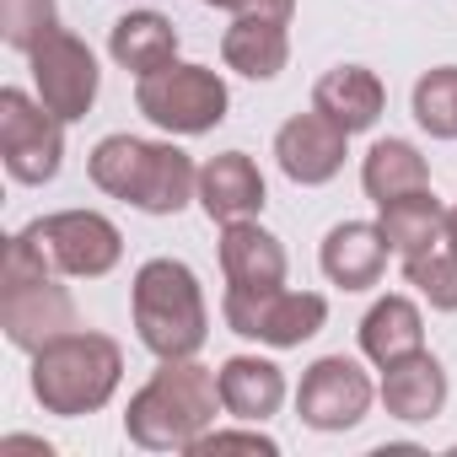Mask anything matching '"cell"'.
Returning a JSON list of instances; mask_svg holds the SVG:
<instances>
[{"label": "cell", "mask_w": 457, "mask_h": 457, "mask_svg": "<svg viewBox=\"0 0 457 457\" xmlns=\"http://www.w3.org/2000/svg\"><path fill=\"white\" fill-rule=\"evenodd\" d=\"M129 312L135 334L156 361H188L204 350L210 334V307L199 291V275L178 259H145L129 286Z\"/></svg>", "instance_id": "obj_3"}, {"label": "cell", "mask_w": 457, "mask_h": 457, "mask_svg": "<svg viewBox=\"0 0 457 457\" xmlns=\"http://www.w3.org/2000/svg\"><path fill=\"white\" fill-rule=\"evenodd\" d=\"M377 226H382V237H387V248H393L398 259H414V253H425V248H436V243H441L446 204H441L430 188H414V194H403V199L382 204Z\"/></svg>", "instance_id": "obj_23"}, {"label": "cell", "mask_w": 457, "mask_h": 457, "mask_svg": "<svg viewBox=\"0 0 457 457\" xmlns=\"http://www.w3.org/2000/svg\"><path fill=\"white\" fill-rule=\"evenodd\" d=\"M350 145V135L328 119V113H296V119H286L280 124V135H275V162H280V172L291 178V183H302V188H318V183H334L339 178V167H345V151Z\"/></svg>", "instance_id": "obj_12"}, {"label": "cell", "mask_w": 457, "mask_h": 457, "mask_svg": "<svg viewBox=\"0 0 457 457\" xmlns=\"http://www.w3.org/2000/svg\"><path fill=\"white\" fill-rule=\"evenodd\" d=\"M6 452H54V446L38 436H6Z\"/></svg>", "instance_id": "obj_29"}, {"label": "cell", "mask_w": 457, "mask_h": 457, "mask_svg": "<svg viewBox=\"0 0 457 457\" xmlns=\"http://www.w3.org/2000/svg\"><path fill=\"white\" fill-rule=\"evenodd\" d=\"M119 377H124V350L92 328L60 334L33 355V398L60 420L97 414L119 393Z\"/></svg>", "instance_id": "obj_4"}, {"label": "cell", "mask_w": 457, "mask_h": 457, "mask_svg": "<svg viewBox=\"0 0 457 457\" xmlns=\"http://www.w3.org/2000/svg\"><path fill=\"white\" fill-rule=\"evenodd\" d=\"M49 33H60V6L54 0H0V38L17 54H33Z\"/></svg>", "instance_id": "obj_26"}, {"label": "cell", "mask_w": 457, "mask_h": 457, "mask_svg": "<svg viewBox=\"0 0 457 457\" xmlns=\"http://www.w3.org/2000/svg\"><path fill=\"white\" fill-rule=\"evenodd\" d=\"M441 243H446V248L457 253V204L446 210V226H441Z\"/></svg>", "instance_id": "obj_30"}, {"label": "cell", "mask_w": 457, "mask_h": 457, "mask_svg": "<svg viewBox=\"0 0 457 457\" xmlns=\"http://www.w3.org/2000/svg\"><path fill=\"white\" fill-rule=\"evenodd\" d=\"M108 54H113L119 71H129V76H151V71H162V65L178 60V28H172L162 12H129V17L113 22V33H108Z\"/></svg>", "instance_id": "obj_20"}, {"label": "cell", "mask_w": 457, "mask_h": 457, "mask_svg": "<svg viewBox=\"0 0 457 457\" xmlns=\"http://www.w3.org/2000/svg\"><path fill=\"white\" fill-rule=\"evenodd\" d=\"M0 162L28 188H44L65 167V119L49 113L22 87L0 92Z\"/></svg>", "instance_id": "obj_6"}, {"label": "cell", "mask_w": 457, "mask_h": 457, "mask_svg": "<svg viewBox=\"0 0 457 457\" xmlns=\"http://www.w3.org/2000/svg\"><path fill=\"white\" fill-rule=\"evenodd\" d=\"M371 398H377V387H371V377L361 371V361H350V355H323V361L307 366V377H302V387H296V414H302L307 430H328V436H334V430L361 425L366 409H371Z\"/></svg>", "instance_id": "obj_10"}, {"label": "cell", "mask_w": 457, "mask_h": 457, "mask_svg": "<svg viewBox=\"0 0 457 457\" xmlns=\"http://www.w3.org/2000/svg\"><path fill=\"white\" fill-rule=\"evenodd\" d=\"M215 452H253V457H275L280 452V441L275 436H264V430H204L194 446H188V457H215Z\"/></svg>", "instance_id": "obj_27"}, {"label": "cell", "mask_w": 457, "mask_h": 457, "mask_svg": "<svg viewBox=\"0 0 457 457\" xmlns=\"http://www.w3.org/2000/svg\"><path fill=\"white\" fill-rule=\"evenodd\" d=\"M403 280H409L436 312H457V253H452L446 243H436V248L403 259Z\"/></svg>", "instance_id": "obj_25"}, {"label": "cell", "mask_w": 457, "mask_h": 457, "mask_svg": "<svg viewBox=\"0 0 457 457\" xmlns=\"http://www.w3.org/2000/svg\"><path fill=\"white\" fill-rule=\"evenodd\" d=\"M0 328L6 339L28 355H38L44 345H54L60 334H76L81 318H76V302L65 286H54V275L33 280V286H17V291H0Z\"/></svg>", "instance_id": "obj_11"}, {"label": "cell", "mask_w": 457, "mask_h": 457, "mask_svg": "<svg viewBox=\"0 0 457 457\" xmlns=\"http://www.w3.org/2000/svg\"><path fill=\"white\" fill-rule=\"evenodd\" d=\"M312 108L328 113L345 135H361V129H371V124L382 119V108H387V87H382L377 71H366V65H334V71L318 76V87H312Z\"/></svg>", "instance_id": "obj_17"}, {"label": "cell", "mask_w": 457, "mask_h": 457, "mask_svg": "<svg viewBox=\"0 0 457 457\" xmlns=\"http://www.w3.org/2000/svg\"><path fill=\"white\" fill-rule=\"evenodd\" d=\"M414 124L430 140H457V65H436L414 81Z\"/></svg>", "instance_id": "obj_24"}, {"label": "cell", "mask_w": 457, "mask_h": 457, "mask_svg": "<svg viewBox=\"0 0 457 457\" xmlns=\"http://www.w3.org/2000/svg\"><path fill=\"white\" fill-rule=\"evenodd\" d=\"M22 237L38 248V259L54 270V275H71V280H97L108 275L119 259H124V237L119 226L97 210H60V215H44L33 226H22Z\"/></svg>", "instance_id": "obj_7"}, {"label": "cell", "mask_w": 457, "mask_h": 457, "mask_svg": "<svg viewBox=\"0 0 457 457\" xmlns=\"http://www.w3.org/2000/svg\"><path fill=\"white\" fill-rule=\"evenodd\" d=\"M135 108L167 135H210L226 119V108H232V92H226V81L210 65H178L172 60V65L140 76Z\"/></svg>", "instance_id": "obj_5"}, {"label": "cell", "mask_w": 457, "mask_h": 457, "mask_svg": "<svg viewBox=\"0 0 457 457\" xmlns=\"http://www.w3.org/2000/svg\"><path fill=\"white\" fill-rule=\"evenodd\" d=\"M204 6L232 12V17H280V22H291L296 0H204Z\"/></svg>", "instance_id": "obj_28"}, {"label": "cell", "mask_w": 457, "mask_h": 457, "mask_svg": "<svg viewBox=\"0 0 457 457\" xmlns=\"http://www.w3.org/2000/svg\"><path fill=\"white\" fill-rule=\"evenodd\" d=\"M377 393H382V403H387L393 420L425 425V420H436L446 409V366L430 350H414V355L382 366V387Z\"/></svg>", "instance_id": "obj_16"}, {"label": "cell", "mask_w": 457, "mask_h": 457, "mask_svg": "<svg viewBox=\"0 0 457 457\" xmlns=\"http://www.w3.org/2000/svg\"><path fill=\"white\" fill-rule=\"evenodd\" d=\"M220 377L210 366L188 361H162L151 382L129 398L124 409V436L145 452H188L220 414Z\"/></svg>", "instance_id": "obj_1"}, {"label": "cell", "mask_w": 457, "mask_h": 457, "mask_svg": "<svg viewBox=\"0 0 457 457\" xmlns=\"http://www.w3.org/2000/svg\"><path fill=\"white\" fill-rule=\"evenodd\" d=\"M220 275L226 291H275L286 286V248L259 220L220 226Z\"/></svg>", "instance_id": "obj_14"}, {"label": "cell", "mask_w": 457, "mask_h": 457, "mask_svg": "<svg viewBox=\"0 0 457 457\" xmlns=\"http://www.w3.org/2000/svg\"><path fill=\"white\" fill-rule=\"evenodd\" d=\"M199 210L220 226L253 220L264 210V172L248 151H220L199 167Z\"/></svg>", "instance_id": "obj_13"}, {"label": "cell", "mask_w": 457, "mask_h": 457, "mask_svg": "<svg viewBox=\"0 0 457 457\" xmlns=\"http://www.w3.org/2000/svg\"><path fill=\"white\" fill-rule=\"evenodd\" d=\"M425 350V318L409 296H382L366 318H361V355L371 366H393L403 355Z\"/></svg>", "instance_id": "obj_21"}, {"label": "cell", "mask_w": 457, "mask_h": 457, "mask_svg": "<svg viewBox=\"0 0 457 457\" xmlns=\"http://www.w3.org/2000/svg\"><path fill=\"white\" fill-rule=\"evenodd\" d=\"M361 188H366V199L382 210V204H393V199H403V194H414V188H430V167H425V156L409 145V140H377L371 151H366V162H361Z\"/></svg>", "instance_id": "obj_22"}, {"label": "cell", "mask_w": 457, "mask_h": 457, "mask_svg": "<svg viewBox=\"0 0 457 457\" xmlns=\"http://www.w3.org/2000/svg\"><path fill=\"white\" fill-rule=\"evenodd\" d=\"M33 87H38V103L49 108V113H60L65 124H76V119H87L92 113V103H97V87H103V76H97V60H92V49L76 38V33H49L33 54Z\"/></svg>", "instance_id": "obj_9"}, {"label": "cell", "mask_w": 457, "mask_h": 457, "mask_svg": "<svg viewBox=\"0 0 457 457\" xmlns=\"http://www.w3.org/2000/svg\"><path fill=\"white\" fill-rule=\"evenodd\" d=\"M220 318L243 339H259L270 350H296L328 323V302L318 291H286V286H275V291H226Z\"/></svg>", "instance_id": "obj_8"}, {"label": "cell", "mask_w": 457, "mask_h": 457, "mask_svg": "<svg viewBox=\"0 0 457 457\" xmlns=\"http://www.w3.org/2000/svg\"><path fill=\"white\" fill-rule=\"evenodd\" d=\"M291 22L280 17H237L220 33V60L248 81H275L291 60Z\"/></svg>", "instance_id": "obj_19"}, {"label": "cell", "mask_w": 457, "mask_h": 457, "mask_svg": "<svg viewBox=\"0 0 457 457\" xmlns=\"http://www.w3.org/2000/svg\"><path fill=\"white\" fill-rule=\"evenodd\" d=\"M220 403L232 420H248V425H264L280 414L286 403V371L264 355H232L220 361Z\"/></svg>", "instance_id": "obj_18"}, {"label": "cell", "mask_w": 457, "mask_h": 457, "mask_svg": "<svg viewBox=\"0 0 457 457\" xmlns=\"http://www.w3.org/2000/svg\"><path fill=\"white\" fill-rule=\"evenodd\" d=\"M87 172L103 194H113L145 215H178L188 199H199V167L172 140L103 135L87 156Z\"/></svg>", "instance_id": "obj_2"}, {"label": "cell", "mask_w": 457, "mask_h": 457, "mask_svg": "<svg viewBox=\"0 0 457 457\" xmlns=\"http://www.w3.org/2000/svg\"><path fill=\"white\" fill-rule=\"evenodd\" d=\"M387 253L393 248H387L377 220H339L334 232L323 237L318 264H323L328 286H339V291H371L382 280V270H387Z\"/></svg>", "instance_id": "obj_15"}]
</instances>
